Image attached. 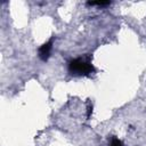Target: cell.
<instances>
[{
  "instance_id": "obj_1",
  "label": "cell",
  "mask_w": 146,
  "mask_h": 146,
  "mask_svg": "<svg viewBox=\"0 0 146 146\" xmlns=\"http://www.w3.org/2000/svg\"><path fill=\"white\" fill-rule=\"evenodd\" d=\"M68 71L75 75H88L94 72L95 68L89 60H86L83 58H76L70 62Z\"/></svg>"
},
{
  "instance_id": "obj_2",
  "label": "cell",
  "mask_w": 146,
  "mask_h": 146,
  "mask_svg": "<svg viewBox=\"0 0 146 146\" xmlns=\"http://www.w3.org/2000/svg\"><path fill=\"white\" fill-rule=\"evenodd\" d=\"M51 48H52V40H49L48 42L43 43L39 49V57L42 60H47L49 58V56H50Z\"/></svg>"
},
{
  "instance_id": "obj_3",
  "label": "cell",
  "mask_w": 146,
  "mask_h": 146,
  "mask_svg": "<svg viewBox=\"0 0 146 146\" xmlns=\"http://www.w3.org/2000/svg\"><path fill=\"white\" fill-rule=\"evenodd\" d=\"M111 1H89L88 5L90 6H106V5H110Z\"/></svg>"
},
{
  "instance_id": "obj_4",
  "label": "cell",
  "mask_w": 146,
  "mask_h": 146,
  "mask_svg": "<svg viewBox=\"0 0 146 146\" xmlns=\"http://www.w3.org/2000/svg\"><path fill=\"white\" fill-rule=\"evenodd\" d=\"M110 146H123V143H122V141H121L119 138H116V137H113V138L111 139Z\"/></svg>"
},
{
  "instance_id": "obj_5",
  "label": "cell",
  "mask_w": 146,
  "mask_h": 146,
  "mask_svg": "<svg viewBox=\"0 0 146 146\" xmlns=\"http://www.w3.org/2000/svg\"><path fill=\"white\" fill-rule=\"evenodd\" d=\"M91 113H92V106H88V113H87V116L90 117Z\"/></svg>"
}]
</instances>
